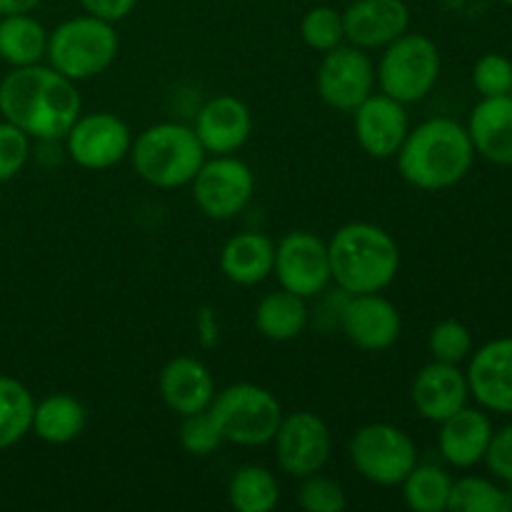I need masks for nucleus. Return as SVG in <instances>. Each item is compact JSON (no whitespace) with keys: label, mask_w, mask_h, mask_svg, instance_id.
<instances>
[{"label":"nucleus","mask_w":512,"mask_h":512,"mask_svg":"<svg viewBox=\"0 0 512 512\" xmlns=\"http://www.w3.org/2000/svg\"><path fill=\"white\" fill-rule=\"evenodd\" d=\"M78 3L88 15L103 18L108 23H120L133 13L138 0H78Z\"/></svg>","instance_id":"38"},{"label":"nucleus","mask_w":512,"mask_h":512,"mask_svg":"<svg viewBox=\"0 0 512 512\" xmlns=\"http://www.w3.org/2000/svg\"><path fill=\"white\" fill-rule=\"evenodd\" d=\"M448 510L453 512H508L510 493L495 480L480 475H463L453 480Z\"/></svg>","instance_id":"30"},{"label":"nucleus","mask_w":512,"mask_h":512,"mask_svg":"<svg viewBox=\"0 0 512 512\" xmlns=\"http://www.w3.org/2000/svg\"><path fill=\"white\" fill-rule=\"evenodd\" d=\"M228 503L238 512H270L280 503V483L265 465H240L228 480Z\"/></svg>","instance_id":"27"},{"label":"nucleus","mask_w":512,"mask_h":512,"mask_svg":"<svg viewBox=\"0 0 512 512\" xmlns=\"http://www.w3.org/2000/svg\"><path fill=\"white\" fill-rule=\"evenodd\" d=\"M48 30L33 13L0 18V60L10 68L45 63Z\"/></svg>","instance_id":"26"},{"label":"nucleus","mask_w":512,"mask_h":512,"mask_svg":"<svg viewBox=\"0 0 512 512\" xmlns=\"http://www.w3.org/2000/svg\"><path fill=\"white\" fill-rule=\"evenodd\" d=\"M315 88L325 105L340 113H353L378 88L373 58L368 50L350 43L328 50L315 73Z\"/></svg>","instance_id":"11"},{"label":"nucleus","mask_w":512,"mask_h":512,"mask_svg":"<svg viewBox=\"0 0 512 512\" xmlns=\"http://www.w3.org/2000/svg\"><path fill=\"white\" fill-rule=\"evenodd\" d=\"M345 43L368 53L388 48L410 30V8L405 0H353L343 10Z\"/></svg>","instance_id":"17"},{"label":"nucleus","mask_w":512,"mask_h":512,"mask_svg":"<svg viewBox=\"0 0 512 512\" xmlns=\"http://www.w3.org/2000/svg\"><path fill=\"white\" fill-rule=\"evenodd\" d=\"M330 275L348 295L383 293L400 273V245L375 223H345L328 240Z\"/></svg>","instance_id":"3"},{"label":"nucleus","mask_w":512,"mask_h":512,"mask_svg":"<svg viewBox=\"0 0 512 512\" xmlns=\"http://www.w3.org/2000/svg\"><path fill=\"white\" fill-rule=\"evenodd\" d=\"M80 113L83 98L78 83L48 63L10 68L0 80V115L18 125L30 140H63Z\"/></svg>","instance_id":"1"},{"label":"nucleus","mask_w":512,"mask_h":512,"mask_svg":"<svg viewBox=\"0 0 512 512\" xmlns=\"http://www.w3.org/2000/svg\"><path fill=\"white\" fill-rule=\"evenodd\" d=\"M428 350L433 360L460 365L470 358V353H473V333H470L468 325L460 323V320L455 318L440 320V323L433 325V330H430Z\"/></svg>","instance_id":"32"},{"label":"nucleus","mask_w":512,"mask_h":512,"mask_svg":"<svg viewBox=\"0 0 512 512\" xmlns=\"http://www.w3.org/2000/svg\"><path fill=\"white\" fill-rule=\"evenodd\" d=\"M118 50L120 38L115 23L85 13L63 20L58 28L50 30L45 63L65 78L83 83L103 75L115 63Z\"/></svg>","instance_id":"5"},{"label":"nucleus","mask_w":512,"mask_h":512,"mask_svg":"<svg viewBox=\"0 0 512 512\" xmlns=\"http://www.w3.org/2000/svg\"><path fill=\"white\" fill-rule=\"evenodd\" d=\"M473 85L480 98L512 95V63L500 53H485L473 65Z\"/></svg>","instance_id":"35"},{"label":"nucleus","mask_w":512,"mask_h":512,"mask_svg":"<svg viewBox=\"0 0 512 512\" xmlns=\"http://www.w3.org/2000/svg\"><path fill=\"white\" fill-rule=\"evenodd\" d=\"M410 400H413V408L420 418L430 420V423H443L445 418L468 405V375L460 370V365L430 360L415 375Z\"/></svg>","instance_id":"19"},{"label":"nucleus","mask_w":512,"mask_h":512,"mask_svg":"<svg viewBox=\"0 0 512 512\" xmlns=\"http://www.w3.org/2000/svg\"><path fill=\"white\" fill-rule=\"evenodd\" d=\"M350 463L355 473L380 488H395L418 465V445L393 423H368L350 438Z\"/></svg>","instance_id":"8"},{"label":"nucleus","mask_w":512,"mask_h":512,"mask_svg":"<svg viewBox=\"0 0 512 512\" xmlns=\"http://www.w3.org/2000/svg\"><path fill=\"white\" fill-rule=\"evenodd\" d=\"M508 3H510V5H512V0H508Z\"/></svg>","instance_id":"40"},{"label":"nucleus","mask_w":512,"mask_h":512,"mask_svg":"<svg viewBox=\"0 0 512 512\" xmlns=\"http://www.w3.org/2000/svg\"><path fill=\"white\" fill-rule=\"evenodd\" d=\"M395 160L405 183L425 193H438L468 178L475 163V148L463 123L453 118H430L410 128Z\"/></svg>","instance_id":"2"},{"label":"nucleus","mask_w":512,"mask_h":512,"mask_svg":"<svg viewBox=\"0 0 512 512\" xmlns=\"http://www.w3.org/2000/svg\"><path fill=\"white\" fill-rule=\"evenodd\" d=\"M275 243L263 233L243 230L225 240L220 250V270L235 285H260L273 275Z\"/></svg>","instance_id":"23"},{"label":"nucleus","mask_w":512,"mask_h":512,"mask_svg":"<svg viewBox=\"0 0 512 512\" xmlns=\"http://www.w3.org/2000/svg\"><path fill=\"white\" fill-rule=\"evenodd\" d=\"M178 440L185 453L195 455V458H208V455H213L225 443L210 410L180 418Z\"/></svg>","instance_id":"34"},{"label":"nucleus","mask_w":512,"mask_h":512,"mask_svg":"<svg viewBox=\"0 0 512 512\" xmlns=\"http://www.w3.org/2000/svg\"><path fill=\"white\" fill-rule=\"evenodd\" d=\"M208 410L225 443L240 448H263L273 443L285 415L275 393L255 383H235L218 390Z\"/></svg>","instance_id":"6"},{"label":"nucleus","mask_w":512,"mask_h":512,"mask_svg":"<svg viewBox=\"0 0 512 512\" xmlns=\"http://www.w3.org/2000/svg\"><path fill=\"white\" fill-rule=\"evenodd\" d=\"M483 463L488 465L490 475L498 483L512 488V423L503 425L500 430H493V438H490Z\"/></svg>","instance_id":"37"},{"label":"nucleus","mask_w":512,"mask_h":512,"mask_svg":"<svg viewBox=\"0 0 512 512\" xmlns=\"http://www.w3.org/2000/svg\"><path fill=\"white\" fill-rule=\"evenodd\" d=\"M403 488V503L415 512H443L448 510L450 490H453V475L445 468L433 463L415 465L408 478L400 483Z\"/></svg>","instance_id":"29"},{"label":"nucleus","mask_w":512,"mask_h":512,"mask_svg":"<svg viewBox=\"0 0 512 512\" xmlns=\"http://www.w3.org/2000/svg\"><path fill=\"white\" fill-rule=\"evenodd\" d=\"M438 425V450L450 468L470 470L483 463L495 430L488 410L465 405Z\"/></svg>","instance_id":"21"},{"label":"nucleus","mask_w":512,"mask_h":512,"mask_svg":"<svg viewBox=\"0 0 512 512\" xmlns=\"http://www.w3.org/2000/svg\"><path fill=\"white\" fill-rule=\"evenodd\" d=\"M300 38L315 53H328L345 43L343 10H335L333 5H315L300 20Z\"/></svg>","instance_id":"31"},{"label":"nucleus","mask_w":512,"mask_h":512,"mask_svg":"<svg viewBox=\"0 0 512 512\" xmlns=\"http://www.w3.org/2000/svg\"><path fill=\"white\" fill-rule=\"evenodd\" d=\"M340 333L365 353L393 348L403 333V318L383 293L345 295L340 305Z\"/></svg>","instance_id":"14"},{"label":"nucleus","mask_w":512,"mask_h":512,"mask_svg":"<svg viewBox=\"0 0 512 512\" xmlns=\"http://www.w3.org/2000/svg\"><path fill=\"white\" fill-rule=\"evenodd\" d=\"M443 70L440 50L428 35L403 33L398 40L383 48L375 75L380 93L400 103H420L435 90Z\"/></svg>","instance_id":"7"},{"label":"nucleus","mask_w":512,"mask_h":512,"mask_svg":"<svg viewBox=\"0 0 512 512\" xmlns=\"http://www.w3.org/2000/svg\"><path fill=\"white\" fill-rule=\"evenodd\" d=\"M355 140L375 160H390L410 133V118L405 103L385 93H373L353 110Z\"/></svg>","instance_id":"15"},{"label":"nucleus","mask_w":512,"mask_h":512,"mask_svg":"<svg viewBox=\"0 0 512 512\" xmlns=\"http://www.w3.org/2000/svg\"><path fill=\"white\" fill-rule=\"evenodd\" d=\"M130 165L140 180L160 190L185 188L205 163L203 143L183 123H155L133 135Z\"/></svg>","instance_id":"4"},{"label":"nucleus","mask_w":512,"mask_h":512,"mask_svg":"<svg viewBox=\"0 0 512 512\" xmlns=\"http://www.w3.org/2000/svg\"><path fill=\"white\" fill-rule=\"evenodd\" d=\"M308 323V300L285 288L263 295L255 308V328L265 340H273V343H290L300 338Z\"/></svg>","instance_id":"25"},{"label":"nucleus","mask_w":512,"mask_h":512,"mask_svg":"<svg viewBox=\"0 0 512 512\" xmlns=\"http://www.w3.org/2000/svg\"><path fill=\"white\" fill-rule=\"evenodd\" d=\"M158 390L165 408L178 418H185L208 410L218 393V385L203 360L193 355H175L160 370Z\"/></svg>","instance_id":"20"},{"label":"nucleus","mask_w":512,"mask_h":512,"mask_svg":"<svg viewBox=\"0 0 512 512\" xmlns=\"http://www.w3.org/2000/svg\"><path fill=\"white\" fill-rule=\"evenodd\" d=\"M273 448L280 470L300 480L323 473L333 455V433L320 415L310 410H295L280 420Z\"/></svg>","instance_id":"13"},{"label":"nucleus","mask_w":512,"mask_h":512,"mask_svg":"<svg viewBox=\"0 0 512 512\" xmlns=\"http://www.w3.org/2000/svg\"><path fill=\"white\" fill-rule=\"evenodd\" d=\"M190 188L200 213L210 220H233L253 200L255 173L238 155H213L200 165Z\"/></svg>","instance_id":"9"},{"label":"nucleus","mask_w":512,"mask_h":512,"mask_svg":"<svg viewBox=\"0 0 512 512\" xmlns=\"http://www.w3.org/2000/svg\"><path fill=\"white\" fill-rule=\"evenodd\" d=\"M30 143L33 140L18 125L0 120V183H8L23 173L30 158Z\"/></svg>","instance_id":"36"},{"label":"nucleus","mask_w":512,"mask_h":512,"mask_svg":"<svg viewBox=\"0 0 512 512\" xmlns=\"http://www.w3.org/2000/svg\"><path fill=\"white\" fill-rule=\"evenodd\" d=\"M470 398L488 413L512 415V338H495L470 353Z\"/></svg>","instance_id":"16"},{"label":"nucleus","mask_w":512,"mask_h":512,"mask_svg":"<svg viewBox=\"0 0 512 512\" xmlns=\"http://www.w3.org/2000/svg\"><path fill=\"white\" fill-rule=\"evenodd\" d=\"M273 275L280 288L300 298H320L333 283L328 240L318 238L310 230H290L275 243Z\"/></svg>","instance_id":"10"},{"label":"nucleus","mask_w":512,"mask_h":512,"mask_svg":"<svg viewBox=\"0 0 512 512\" xmlns=\"http://www.w3.org/2000/svg\"><path fill=\"white\" fill-rule=\"evenodd\" d=\"M465 128L475 155L493 165L512 168V95L480 98Z\"/></svg>","instance_id":"22"},{"label":"nucleus","mask_w":512,"mask_h":512,"mask_svg":"<svg viewBox=\"0 0 512 512\" xmlns=\"http://www.w3.org/2000/svg\"><path fill=\"white\" fill-rule=\"evenodd\" d=\"M38 5L40 0H0V18H5V15L33 13Z\"/></svg>","instance_id":"39"},{"label":"nucleus","mask_w":512,"mask_h":512,"mask_svg":"<svg viewBox=\"0 0 512 512\" xmlns=\"http://www.w3.org/2000/svg\"><path fill=\"white\" fill-rule=\"evenodd\" d=\"M65 153L85 170H108L130 155L133 130L108 110L80 113L63 138Z\"/></svg>","instance_id":"12"},{"label":"nucleus","mask_w":512,"mask_h":512,"mask_svg":"<svg viewBox=\"0 0 512 512\" xmlns=\"http://www.w3.org/2000/svg\"><path fill=\"white\" fill-rule=\"evenodd\" d=\"M88 425L85 405L70 393H50L35 403L30 433L48 445H68L83 435Z\"/></svg>","instance_id":"24"},{"label":"nucleus","mask_w":512,"mask_h":512,"mask_svg":"<svg viewBox=\"0 0 512 512\" xmlns=\"http://www.w3.org/2000/svg\"><path fill=\"white\" fill-rule=\"evenodd\" d=\"M193 130L208 155H235L253 135V113L235 95H215L198 110Z\"/></svg>","instance_id":"18"},{"label":"nucleus","mask_w":512,"mask_h":512,"mask_svg":"<svg viewBox=\"0 0 512 512\" xmlns=\"http://www.w3.org/2000/svg\"><path fill=\"white\" fill-rule=\"evenodd\" d=\"M35 398L18 378L0 375V453L18 445L33 425Z\"/></svg>","instance_id":"28"},{"label":"nucleus","mask_w":512,"mask_h":512,"mask_svg":"<svg viewBox=\"0 0 512 512\" xmlns=\"http://www.w3.org/2000/svg\"><path fill=\"white\" fill-rule=\"evenodd\" d=\"M298 505L305 512H343L348 508V493L335 478L315 473L300 478Z\"/></svg>","instance_id":"33"}]
</instances>
